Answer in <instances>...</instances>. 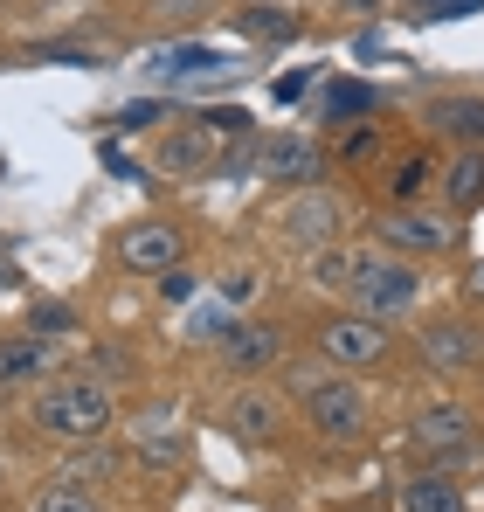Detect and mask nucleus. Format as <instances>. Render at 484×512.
I'll return each instance as SVG.
<instances>
[{"label":"nucleus","mask_w":484,"mask_h":512,"mask_svg":"<svg viewBox=\"0 0 484 512\" xmlns=\"http://www.w3.org/2000/svg\"><path fill=\"white\" fill-rule=\"evenodd\" d=\"M339 298H353V312L367 319H402L422 298V263H408L395 250H346V270H339Z\"/></svg>","instance_id":"nucleus-1"},{"label":"nucleus","mask_w":484,"mask_h":512,"mask_svg":"<svg viewBox=\"0 0 484 512\" xmlns=\"http://www.w3.org/2000/svg\"><path fill=\"white\" fill-rule=\"evenodd\" d=\"M111 388L97 381V374H83V381H49L42 395H35V429H49V436H63V443H97L104 429H111Z\"/></svg>","instance_id":"nucleus-2"},{"label":"nucleus","mask_w":484,"mask_h":512,"mask_svg":"<svg viewBox=\"0 0 484 512\" xmlns=\"http://www.w3.org/2000/svg\"><path fill=\"white\" fill-rule=\"evenodd\" d=\"M408 443H415V457H422L429 471H443V478H457L464 464H478V457H484L478 416H471L464 402H429V409H415Z\"/></svg>","instance_id":"nucleus-3"},{"label":"nucleus","mask_w":484,"mask_h":512,"mask_svg":"<svg viewBox=\"0 0 484 512\" xmlns=\"http://www.w3.org/2000/svg\"><path fill=\"white\" fill-rule=\"evenodd\" d=\"M298 409H305V423L319 429L325 443H360L367 423H374V402H367V388L346 367H332L312 395H298Z\"/></svg>","instance_id":"nucleus-4"},{"label":"nucleus","mask_w":484,"mask_h":512,"mask_svg":"<svg viewBox=\"0 0 484 512\" xmlns=\"http://www.w3.org/2000/svg\"><path fill=\"white\" fill-rule=\"evenodd\" d=\"M346 222H353V208L332 194V187H298L291 201H284V215H277V229H284V243L305 256L332 250L339 236H346Z\"/></svg>","instance_id":"nucleus-5"},{"label":"nucleus","mask_w":484,"mask_h":512,"mask_svg":"<svg viewBox=\"0 0 484 512\" xmlns=\"http://www.w3.org/2000/svg\"><path fill=\"white\" fill-rule=\"evenodd\" d=\"M374 243L395 250V256H408V263H422V256L457 250V222L436 215V208H422V201H395V208L374 222Z\"/></svg>","instance_id":"nucleus-6"},{"label":"nucleus","mask_w":484,"mask_h":512,"mask_svg":"<svg viewBox=\"0 0 484 512\" xmlns=\"http://www.w3.org/2000/svg\"><path fill=\"white\" fill-rule=\"evenodd\" d=\"M319 360H332V367H346V374H353V367H381V360H388V326H381V319H367V312H339V319H325L319 326Z\"/></svg>","instance_id":"nucleus-7"},{"label":"nucleus","mask_w":484,"mask_h":512,"mask_svg":"<svg viewBox=\"0 0 484 512\" xmlns=\"http://www.w3.org/2000/svg\"><path fill=\"white\" fill-rule=\"evenodd\" d=\"M249 167L263 173V180L319 187V173H325V146L312 139V132H263V139L249 146Z\"/></svg>","instance_id":"nucleus-8"},{"label":"nucleus","mask_w":484,"mask_h":512,"mask_svg":"<svg viewBox=\"0 0 484 512\" xmlns=\"http://www.w3.org/2000/svg\"><path fill=\"white\" fill-rule=\"evenodd\" d=\"M222 423H229L236 443L270 450V443L291 436V395H284V388H236V402L222 409Z\"/></svg>","instance_id":"nucleus-9"},{"label":"nucleus","mask_w":484,"mask_h":512,"mask_svg":"<svg viewBox=\"0 0 484 512\" xmlns=\"http://www.w3.org/2000/svg\"><path fill=\"white\" fill-rule=\"evenodd\" d=\"M415 346H422V360L436 374H471L484 360V326H471V319H436V326L415 333Z\"/></svg>","instance_id":"nucleus-10"},{"label":"nucleus","mask_w":484,"mask_h":512,"mask_svg":"<svg viewBox=\"0 0 484 512\" xmlns=\"http://www.w3.org/2000/svg\"><path fill=\"white\" fill-rule=\"evenodd\" d=\"M222 360H229L236 374H270V367L284 360V326H270V319H236V326L222 333Z\"/></svg>","instance_id":"nucleus-11"},{"label":"nucleus","mask_w":484,"mask_h":512,"mask_svg":"<svg viewBox=\"0 0 484 512\" xmlns=\"http://www.w3.org/2000/svg\"><path fill=\"white\" fill-rule=\"evenodd\" d=\"M118 263H125V270H153V277L173 270V263H180V229H173V222H132V229L118 236Z\"/></svg>","instance_id":"nucleus-12"},{"label":"nucleus","mask_w":484,"mask_h":512,"mask_svg":"<svg viewBox=\"0 0 484 512\" xmlns=\"http://www.w3.org/2000/svg\"><path fill=\"white\" fill-rule=\"evenodd\" d=\"M395 512H471L464 506V485L457 478H443V471H408L402 485H395Z\"/></svg>","instance_id":"nucleus-13"},{"label":"nucleus","mask_w":484,"mask_h":512,"mask_svg":"<svg viewBox=\"0 0 484 512\" xmlns=\"http://www.w3.org/2000/svg\"><path fill=\"white\" fill-rule=\"evenodd\" d=\"M436 180H443L450 215H471V208H484V146H464L450 167H436Z\"/></svg>","instance_id":"nucleus-14"},{"label":"nucleus","mask_w":484,"mask_h":512,"mask_svg":"<svg viewBox=\"0 0 484 512\" xmlns=\"http://www.w3.org/2000/svg\"><path fill=\"white\" fill-rule=\"evenodd\" d=\"M49 360H56V353H49V340H35V333H28V340H0V388L42 381V374H49Z\"/></svg>","instance_id":"nucleus-15"},{"label":"nucleus","mask_w":484,"mask_h":512,"mask_svg":"<svg viewBox=\"0 0 484 512\" xmlns=\"http://www.w3.org/2000/svg\"><path fill=\"white\" fill-rule=\"evenodd\" d=\"M429 125L450 132V139H464V146H484V97H443V104H429Z\"/></svg>","instance_id":"nucleus-16"},{"label":"nucleus","mask_w":484,"mask_h":512,"mask_svg":"<svg viewBox=\"0 0 484 512\" xmlns=\"http://www.w3.org/2000/svg\"><path fill=\"white\" fill-rule=\"evenodd\" d=\"M35 512H104V499H97V485H77V478H49V485L35 492Z\"/></svg>","instance_id":"nucleus-17"},{"label":"nucleus","mask_w":484,"mask_h":512,"mask_svg":"<svg viewBox=\"0 0 484 512\" xmlns=\"http://www.w3.org/2000/svg\"><path fill=\"white\" fill-rule=\"evenodd\" d=\"M215 160V139L208 132H180V139H166L160 146V167L166 173H194V167H208Z\"/></svg>","instance_id":"nucleus-18"},{"label":"nucleus","mask_w":484,"mask_h":512,"mask_svg":"<svg viewBox=\"0 0 484 512\" xmlns=\"http://www.w3.org/2000/svg\"><path fill=\"white\" fill-rule=\"evenodd\" d=\"M194 70H208V49L201 42H173V49H160L146 63V77H194Z\"/></svg>","instance_id":"nucleus-19"},{"label":"nucleus","mask_w":484,"mask_h":512,"mask_svg":"<svg viewBox=\"0 0 484 512\" xmlns=\"http://www.w3.org/2000/svg\"><path fill=\"white\" fill-rule=\"evenodd\" d=\"M360 111H374V90L367 84H332L325 90V118H332V125H346V118H360Z\"/></svg>","instance_id":"nucleus-20"},{"label":"nucleus","mask_w":484,"mask_h":512,"mask_svg":"<svg viewBox=\"0 0 484 512\" xmlns=\"http://www.w3.org/2000/svg\"><path fill=\"white\" fill-rule=\"evenodd\" d=\"M118 471V457L104 450V443H90V450H77L70 464H63V478H77V485H97V478H111Z\"/></svg>","instance_id":"nucleus-21"},{"label":"nucleus","mask_w":484,"mask_h":512,"mask_svg":"<svg viewBox=\"0 0 484 512\" xmlns=\"http://www.w3.org/2000/svg\"><path fill=\"white\" fill-rule=\"evenodd\" d=\"M229 326H236V319H229L222 305H194V312H187V340H201V346H222Z\"/></svg>","instance_id":"nucleus-22"},{"label":"nucleus","mask_w":484,"mask_h":512,"mask_svg":"<svg viewBox=\"0 0 484 512\" xmlns=\"http://www.w3.org/2000/svg\"><path fill=\"white\" fill-rule=\"evenodd\" d=\"M429 180H436V160H429V153H408L402 173H395V201H422Z\"/></svg>","instance_id":"nucleus-23"},{"label":"nucleus","mask_w":484,"mask_h":512,"mask_svg":"<svg viewBox=\"0 0 484 512\" xmlns=\"http://www.w3.org/2000/svg\"><path fill=\"white\" fill-rule=\"evenodd\" d=\"M374 153H381V132H374V125H353V132L339 139V160H346V167H367Z\"/></svg>","instance_id":"nucleus-24"},{"label":"nucleus","mask_w":484,"mask_h":512,"mask_svg":"<svg viewBox=\"0 0 484 512\" xmlns=\"http://www.w3.org/2000/svg\"><path fill=\"white\" fill-rule=\"evenodd\" d=\"M256 284H263V277H256L249 263H236V270H222V305H249V298H256Z\"/></svg>","instance_id":"nucleus-25"},{"label":"nucleus","mask_w":484,"mask_h":512,"mask_svg":"<svg viewBox=\"0 0 484 512\" xmlns=\"http://www.w3.org/2000/svg\"><path fill=\"white\" fill-rule=\"evenodd\" d=\"M484 0H415V21H450V14H478Z\"/></svg>","instance_id":"nucleus-26"},{"label":"nucleus","mask_w":484,"mask_h":512,"mask_svg":"<svg viewBox=\"0 0 484 512\" xmlns=\"http://www.w3.org/2000/svg\"><path fill=\"white\" fill-rule=\"evenodd\" d=\"M160 291L173 298V305H187V298H194V277H187V270L173 263V270H160Z\"/></svg>","instance_id":"nucleus-27"},{"label":"nucleus","mask_w":484,"mask_h":512,"mask_svg":"<svg viewBox=\"0 0 484 512\" xmlns=\"http://www.w3.org/2000/svg\"><path fill=\"white\" fill-rule=\"evenodd\" d=\"M139 457H153V464H173V457H180V436H153V443H139Z\"/></svg>","instance_id":"nucleus-28"},{"label":"nucleus","mask_w":484,"mask_h":512,"mask_svg":"<svg viewBox=\"0 0 484 512\" xmlns=\"http://www.w3.org/2000/svg\"><path fill=\"white\" fill-rule=\"evenodd\" d=\"M339 7H346V14H381L388 0H339Z\"/></svg>","instance_id":"nucleus-29"},{"label":"nucleus","mask_w":484,"mask_h":512,"mask_svg":"<svg viewBox=\"0 0 484 512\" xmlns=\"http://www.w3.org/2000/svg\"><path fill=\"white\" fill-rule=\"evenodd\" d=\"M471 298H484V263H478V270H471Z\"/></svg>","instance_id":"nucleus-30"},{"label":"nucleus","mask_w":484,"mask_h":512,"mask_svg":"<svg viewBox=\"0 0 484 512\" xmlns=\"http://www.w3.org/2000/svg\"><path fill=\"white\" fill-rule=\"evenodd\" d=\"M346 512H381V506H346Z\"/></svg>","instance_id":"nucleus-31"}]
</instances>
